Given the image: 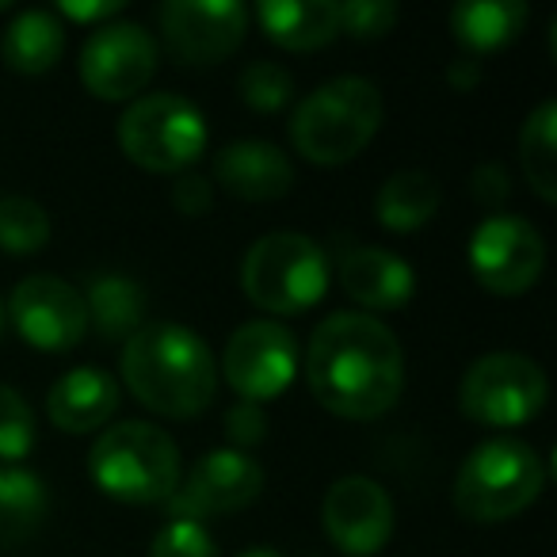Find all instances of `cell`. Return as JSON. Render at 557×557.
<instances>
[{
	"label": "cell",
	"mask_w": 557,
	"mask_h": 557,
	"mask_svg": "<svg viewBox=\"0 0 557 557\" xmlns=\"http://www.w3.org/2000/svg\"><path fill=\"white\" fill-rule=\"evenodd\" d=\"M306 382L333 417L379 420L405 394V348L371 313H329L306 348Z\"/></svg>",
	"instance_id": "6da1fadb"
},
{
	"label": "cell",
	"mask_w": 557,
	"mask_h": 557,
	"mask_svg": "<svg viewBox=\"0 0 557 557\" xmlns=\"http://www.w3.org/2000/svg\"><path fill=\"white\" fill-rule=\"evenodd\" d=\"M119 374L134 401L164 420H191L218 394V359L195 329L146 321L119 356Z\"/></svg>",
	"instance_id": "7a4b0ae2"
},
{
	"label": "cell",
	"mask_w": 557,
	"mask_h": 557,
	"mask_svg": "<svg viewBox=\"0 0 557 557\" xmlns=\"http://www.w3.org/2000/svg\"><path fill=\"white\" fill-rule=\"evenodd\" d=\"M382 126V92L367 77H333L313 88L290 115V146L310 164H348Z\"/></svg>",
	"instance_id": "3957f363"
},
{
	"label": "cell",
	"mask_w": 557,
	"mask_h": 557,
	"mask_svg": "<svg viewBox=\"0 0 557 557\" xmlns=\"http://www.w3.org/2000/svg\"><path fill=\"white\" fill-rule=\"evenodd\" d=\"M546 488V462L527 440L496 435L473 447L455 473V511L470 523H508Z\"/></svg>",
	"instance_id": "277c9868"
},
{
	"label": "cell",
	"mask_w": 557,
	"mask_h": 557,
	"mask_svg": "<svg viewBox=\"0 0 557 557\" xmlns=\"http://www.w3.org/2000/svg\"><path fill=\"white\" fill-rule=\"evenodd\" d=\"M96 488L123 504H169L184 478L180 447L164 428L149 420H123L103 428L88 450Z\"/></svg>",
	"instance_id": "5b68a950"
},
{
	"label": "cell",
	"mask_w": 557,
	"mask_h": 557,
	"mask_svg": "<svg viewBox=\"0 0 557 557\" xmlns=\"http://www.w3.org/2000/svg\"><path fill=\"white\" fill-rule=\"evenodd\" d=\"M329 260L306 233L275 230L252 240L240 260V290L252 306L275 318H298L329 290Z\"/></svg>",
	"instance_id": "8992f818"
},
{
	"label": "cell",
	"mask_w": 557,
	"mask_h": 557,
	"mask_svg": "<svg viewBox=\"0 0 557 557\" xmlns=\"http://www.w3.org/2000/svg\"><path fill=\"white\" fill-rule=\"evenodd\" d=\"M207 119L176 92H149L131 100L119 119V149L126 161L157 176H180L207 153Z\"/></svg>",
	"instance_id": "52a82bcc"
},
{
	"label": "cell",
	"mask_w": 557,
	"mask_h": 557,
	"mask_svg": "<svg viewBox=\"0 0 557 557\" xmlns=\"http://www.w3.org/2000/svg\"><path fill=\"white\" fill-rule=\"evenodd\" d=\"M549 382L531 356L488 351L466 367L458 382V409L481 428H523L546 409Z\"/></svg>",
	"instance_id": "ba28073f"
},
{
	"label": "cell",
	"mask_w": 557,
	"mask_h": 557,
	"mask_svg": "<svg viewBox=\"0 0 557 557\" xmlns=\"http://www.w3.org/2000/svg\"><path fill=\"white\" fill-rule=\"evenodd\" d=\"M157 62H161L157 35L134 20H119V24H100L88 35V42L81 47L77 70L96 100L131 103L153 81Z\"/></svg>",
	"instance_id": "9c48e42d"
},
{
	"label": "cell",
	"mask_w": 557,
	"mask_h": 557,
	"mask_svg": "<svg viewBox=\"0 0 557 557\" xmlns=\"http://www.w3.org/2000/svg\"><path fill=\"white\" fill-rule=\"evenodd\" d=\"M470 271L496 298L527 295L546 271V240L527 218L488 214L470 237Z\"/></svg>",
	"instance_id": "30bf717a"
},
{
	"label": "cell",
	"mask_w": 557,
	"mask_h": 557,
	"mask_svg": "<svg viewBox=\"0 0 557 557\" xmlns=\"http://www.w3.org/2000/svg\"><path fill=\"white\" fill-rule=\"evenodd\" d=\"M157 24H161L157 47H164L172 62L202 70L237 54L252 16L237 0H169L157 9Z\"/></svg>",
	"instance_id": "8fae6325"
},
{
	"label": "cell",
	"mask_w": 557,
	"mask_h": 557,
	"mask_svg": "<svg viewBox=\"0 0 557 557\" xmlns=\"http://www.w3.org/2000/svg\"><path fill=\"white\" fill-rule=\"evenodd\" d=\"M298 374V341L278 321H245L225 341L222 379L240 401H275Z\"/></svg>",
	"instance_id": "7c38bea8"
},
{
	"label": "cell",
	"mask_w": 557,
	"mask_h": 557,
	"mask_svg": "<svg viewBox=\"0 0 557 557\" xmlns=\"http://www.w3.org/2000/svg\"><path fill=\"white\" fill-rule=\"evenodd\" d=\"M263 493V470L252 455L233 447L207 450L199 462L191 466L187 478H180L176 493L169 496V516L172 519H202L214 516H233V511H245L248 504H256Z\"/></svg>",
	"instance_id": "4fadbf2b"
},
{
	"label": "cell",
	"mask_w": 557,
	"mask_h": 557,
	"mask_svg": "<svg viewBox=\"0 0 557 557\" xmlns=\"http://www.w3.org/2000/svg\"><path fill=\"white\" fill-rule=\"evenodd\" d=\"M4 318L27 348L70 351L88 336L85 295L58 275H27L4 302Z\"/></svg>",
	"instance_id": "5bb4252c"
},
{
	"label": "cell",
	"mask_w": 557,
	"mask_h": 557,
	"mask_svg": "<svg viewBox=\"0 0 557 557\" xmlns=\"http://www.w3.org/2000/svg\"><path fill=\"white\" fill-rule=\"evenodd\" d=\"M321 523H325L329 542L344 557H374L394 539L397 511L379 481L348 473L329 485L325 500H321Z\"/></svg>",
	"instance_id": "9a60e30c"
},
{
	"label": "cell",
	"mask_w": 557,
	"mask_h": 557,
	"mask_svg": "<svg viewBox=\"0 0 557 557\" xmlns=\"http://www.w3.org/2000/svg\"><path fill=\"white\" fill-rule=\"evenodd\" d=\"M341 287L356 306H363L359 313H397L412 302L417 295V271L409 260H401L397 252L374 245H356L348 252H341Z\"/></svg>",
	"instance_id": "2e32d148"
},
{
	"label": "cell",
	"mask_w": 557,
	"mask_h": 557,
	"mask_svg": "<svg viewBox=\"0 0 557 557\" xmlns=\"http://www.w3.org/2000/svg\"><path fill=\"white\" fill-rule=\"evenodd\" d=\"M214 180L245 202H275L295 187V164L275 141L240 138L214 153Z\"/></svg>",
	"instance_id": "e0dca14e"
},
{
	"label": "cell",
	"mask_w": 557,
	"mask_h": 557,
	"mask_svg": "<svg viewBox=\"0 0 557 557\" xmlns=\"http://www.w3.org/2000/svg\"><path fill=\"white\" fill-rule=\"evenodd\" d=\"M119 382L100 367H73L50 386L47 417L54 428L70 435H88L108 428V420L119 412Z\"/></svg>",
	"instance_id": "ac0fdd59"
},
{
	"label": "cell",
	"mask_w": 557,
	"mask_h": 557,
	"mask_svg": "<svg viewBox=\"0 0 557 557\" xmlns=\"http://www.w3.org/2000/svg\"><path fill=\"white\" fill-rule=\"evenodd\" d=\"M248 16H256L260 32L290 54L321 50L341 39V4L336 0H263Z\"/></svg>",
	"instance_id": "d6986e66"
},
{
	"label": "cell",
	"mask_w": 557,
	"mask_h": 557,
	"mask_svg": "<svg viewBox=\"0 0 557 557\" xmlns=\"http://www.w3.org/2000/svg\"><path fill=\"white\" fill-rule=\"evenodd\" d=\"M85 310H88V329L96 325V333L108 344L131 341L141 325H146L149 298L138 278L123 275V271H100L85 283Z\"/></svg>",
	"instance_id": "ffe728a7"
},
{
	"label": "cell",
	"mask_w": 557,
	"mask_h": 557,
	"mask_svg": "<svg viewBox=\"0 0 557 557\" xmlns=\"http://www.w3.org/2000/svg\"><path fill=\"white\" fill-rule=\"evenodd\" d=\"M531 20L523 0H462L450 9V32L470 58L493 54L519 39Z\"/></svg>",
	"instance_id": "44dd1931"
},
{
	"label": "cell",
	"mask_w": 557,
	"mask_h": 557,
	"mask_svg": "<svg viewBox=\"0 0 557 557\" xmlns=\"http://www.w3.org/2000/svg\"><path fill=\"white\" fill-rule=\"evenodd\" d=\"M65 54V27L54 12L47 9H27L4 27L0 35V58L4 65L27 77H42L50 73Z\"/></svg>",
	"instance_id": "7402d4cb"
},
{
	"label": "cell",
	"mask_w": 557,
	"mask_h": 557,
	"mask_svg": "<svg viewBox=\"0 0 557 557\" xmlns=\"http://www.w3.org/2000/svg\"><path fill=\"white\" fill-rule=\"evenodd\" d=\"M440 210V180L424 169H401L379 187L374 214L389 233H412L428 225Z\"/></svg>",
	"instance_id": "603a6c76"
},
{
	"label": "cell",
	"mask_w": 557,
	"mask_h": 557,
	"mask_svg": "<svg viewBox=\"0 0 557 557\" xmlns=\"http://www.w3.org/2000/svg\"><path fill=\"white\" fill-rule=\"evenodd\" d=\"M50 511L47 481L27 466L0 462V542H24Z\"/></svg>",
	"instance_id": "cb8c5ba5"
},
{
	"label": "cell",
	"mask_w": 557,
	"mask_h": 557,
	"mask_svg": "<svg viewBox=\"0 0 557 557\" xmlns=\"http://www.w3.org/2000/svg\"><path fill=\"white\" fill-rule=\"evenodd\" d=\"M519 164L542 202H557V103L542 100L519 131Z\"/></svg>",
	"instance_id": "d4e9b609"
},
{
	"label": "cell",
	"mask_w": 557,
	"mask_h": 557,
	"mask_svg": "<svg viewBox=\"0 0 557 557\" xmlns=\"http://www.w3.org/2000/svg\"><path fill=\"white\" fill-rule=\"evenodd\" d=\"M50 245V214L27 195L0 199V252L35 256Z\"/></svg>",
	"instance_id": "484cf974"
},
{
	"label": "cell",
	"mask_w": 557,
	"mask_h": 557,
	"mask_svg": "<svg viewBox=\"0 0 557 557\" xmlns=\"http://www.w3.org/2000/svg\"><path fill=\"white\" fill-rule=\"evenodd\" d=\"M35 443H39V428H35V412L20 389L0 382V462L20 466L32 458Z\"/></svg>",
	"instance_id": "4316f807"
},
{
	"label": "cell",
	"mask_w": 557,
	"mask_h": 557,
	"mask_svg": "<svg viewBox=\"0 0 557 557\" xmlns=\"http://www.w3.org/2000/svg\"><path fill=\"white\" fill-rule=\"evenodd\" d=\"M237 92H240V100H245V108L275 115V111H283L295 100V77L278 62H252L240 70Z\"/></svg>",
	"instance_id": "83f0119b"
},
{
	"label": "cell",
	"mask_w": 557,
	"mask_h": 557,
	"mask_svg": "<svg viewBox=\"0 0 557 557\" xmlns=\"http://www.w3.org/2000/svg\"><path fill=\"white\" fill-rule=\"evenodd\" d=\"M149 557H218V542L202 523L169 519L149 542Z\"/></svg>",
	"instance_id": "f1b7e54d"
},
{
	"label": "cell",
	"mask_w": 557,
	"mask_h": 557,
	"mask_svg": "<svg viewBox=\"0 0 557 557\" xmlns=\"http://www.w3.org/2000/svg\"><path fill=\"white\" fill-rule=\"evenodd\" d=\"M401 20V9L394 0H348L341 4V35L351 39H382L389 35Z\"/></svg>",
	"instance_id": "f546056e"
},
{
	"label": "cell",
	"mask_w": 557,
	"mask_h": 557,
	"mask_svg": "<svg viewBox=\"0 0 557 557\" xmlns=\"http://www.w3.org/2000/svg\"><path fill=\"white\" fill-rule=\"evenodd\" d=\"M225 435H230L233 450H252L268 440V412L263 405H252V401H233L225 409Z\"/></svg>",
	"instance_id": "4dcf8cb0"
},
{
	"label": "cell",
	"mask_w": 557,
	"mask_h": 557,
	"mask_svg": "<svg viewBox=\"0 0 557 557\" xmlns=\"http://www.w3.org/2000/svg\"><path fill=\"white\" fill-rule=\"evenodd\" d=\"M470 191H473V199H478V207L500 214L504 202L511 199V172L504 169L500 161L478 164V169H473V176H470Z\"/></svg>",
	"instance_id": "1f68e13d"
},
{
	"label": "cell",
	"mask_w": 557,
	"mask_h": 557,
	"mask_svg": "<svg viewBox=\"0 0 557 557\" xmlns=\"http://www.w3.org/2000/svg\"><path fill=\"white\" fill-rule=\"evenodd\" d=\"M172 207L184 218H202L214 207V180L202 172H180L172 184Z\"/></svg>",
	"instance_id": "d6a6232c"
},
{
	"label": "cell",
	"mask_w": 557,
	"mask_h": 557,
	"mask_svg": "<svg viewBox=\"0 0 557 557\" xmlns=\"http://www.w3.org/2000/svg\"><path fill=\"white\" fill-rule=\"evenodd\" d=\"M123 4L119 0H62L54 16L58 20H73V24H103V20L119 16Z\"/></svg>",
	"instance_id": "836d02e7"
},
{
	"label": "cell",
	"mask_w": 557,
	"mask_h": 557,
	"mask_svg": "<svg viewBox=\"0 0 557 557\" xmlns=\"http://www.w3.org/2000/svg\"><path fill=\"white\" fill-rule=\"evenodd\" d=\"M447 81L455 92H473V88L481 85V58H470V54L455 58L447 70Z\"/></svg>",
	"instance_id": "e575fe53"
},
{
	"label": "cell",
	"mask_w": 557,
	"mask_h": 557,
	"mask_svg": "<svg viewBox=\"0 0 557 557\" xmlns=\"http://www.w3.org/2000/svg\"><path fill=\"white\" fill-rule=\"evenodd\" d=\"M240 557H283L278 549H271V546H252V549H245Z\"/></svg>",
	"instance_id": "d590c367"
},
{
	"label": "cell",
	"mask_w": 557,
	"mask_h": 557,
	"mask_svg": "<svg viewBox=\"0 0 557 557\" xmlns=\"http://www.w3.org/2000/svg\"><path fill=\"white\" fill-rule=\"evenodd\" d=\"M4 321L9 318H4V298H0V333H4Z\"/></svg>",
	"instance_id": "8d00e7d4"
},
{
	"label": "cell",
	"mask_w": 557,
	"mask_h": 557,
	"mask_svg": "<svg viewBox=\"0 0 557 557\" xmlns=\"http://www.w3.org/2000/svg\"><path fill=\"white\" fill-rule=\"evenodd\" d=\"M12 9V0H0V12H9Z\"/></svg>",
	"instance_id": "74e56055"
}]
</instances>
